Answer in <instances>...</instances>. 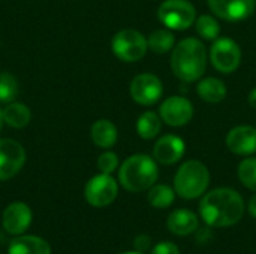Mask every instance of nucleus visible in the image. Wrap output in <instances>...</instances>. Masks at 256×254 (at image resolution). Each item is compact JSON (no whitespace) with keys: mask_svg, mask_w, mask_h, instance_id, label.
I'll return each instance as SVG.
<instances>
[{"mask_svg":"<svg viewBox=\"0 0 256 254\" xmlns=\"http://www.w3.org/2000/svg\"><path fill=\"white\" fill-rule=\"evenodd\" d=\"M200 216L210 228H230L243 219L244 201L234 189H214L202 196Z\"/></svg>","mask_w":256,"mask_h":254,"instance_id":"f257e3e1","label":"nucleus"},{"mask_svg":"<svg viewBox=\"0 0 256 254\" xmlns=\"http://www.w3.org/2000/svg\"><path fill=\"white\" fill-rule=\"evenodd\" d=\"M207 63V48L196 37H184L172 48L171 70L183 82L198 81L206 73Z\"/></svg>","mask_w":256,"mask_h":254,"instance_id":"f03ea898","label":"nucleus"},{"mask_svg":"<svg viewBox=\"0 0 256 254\" xmlns=\"http://www.w3.org/2000/svg\"><path fill=\"white\" fill-rule=\"evenodd\" d=\"M159 177L158 162L147 154H134L128 157L118 171L120 184L132 193L148 190Z\"/></svg>","mask_w":256,"mask_h":254,"instance_id":"7ed1b4c3","label":"nucleus"},{"mask_svg":"<svg viewBox=\"0 0 256 254\" xmlns=\"http://www.w3.org/2000/svg\"><path fill=\"white\" fill-rule=\"evenodd\" d=\"M210 184V172L207 166L200 160L184 162L174 177L176 193L186 201L201 198Z\"/></svg>","mask_w":256,"mask_h":254,"instance_id":"20e7f679","label":"nucleus"},{"mask_svg":"<svg viewBox=\"0 0 256 254\" xmlns=\"http://www.w3.org/2000/svg\"><path fill=\"white\" fill-rule=\"evenodd\" d=\"M111 48L118 60L124 63H134L146 55L148 49V42L141 31L134 28H124L114 34Z\"/></svg>","mask_w":256,"mask_h":254,"instance_id":"39448f33","label":"nucleus"},{"mask_svg":"<svg viewBox=\"0 0 256 254\" xmlns=\"http://www.w3.org/2000/svg\"><path fill=\"white\" fill-rule=\"evenodd\" d=\"M159 21L170 30H188L195 24L196 9L189 0H165L158 9Z\"/></svg>","mask_w":256,"mask_h":254,"instance_id":"423d86ee","label":"nucleus"},{"mask_svg":"<svg viewBox=\"0 0 256 254\" xmlns=\"http://www.w3.org/2000/svg\"><path fill=\"white\" fill-rule=\"evenodd\" d=\"M210 61L220 73H232L242 63V49L230 37H218L210 48Z\"/></svg>","mask_w":256,"mask_h":254,"instance_id":"0eeeda50","label":"nucleus"},{"mask_svg":"<svg viewBox=\"0 0 256 254\" xmlns=\"http://www.w3.org/2000/svg\"><path fill=\"white\" fill-rule=\"evenodd\" d=\"M118 195L117 181L110 174H99L88 180L84 189L86 201L96 208H104L111 205Z\"/></svg>","mask_w":256,"mask_h":254,"instance_id":"6e6552de","label":"nucleus"},{"mask_svg":"<svg viewBox=\"0 0 256 254\" xmlns=\"http://www.w3.org/2000/svg\"><path fill=\"white\" fill-rule=\"evenodd\" d=\"M130 97L142 106H152L158 103L164 93V84L154 73L136 75L129 87Z\"/></svg>","mask_w":256,"mask_h":254,"instance_id":"1a4fd4ad","label":"nucleus"},{"mask_svg":"<svg viewBox=\"0 0 256 254\" xmlns=\"http://www.w3.org/2000/svg\"><path fill=\"white\" fill-rule=\"evenodd\" d=\"M159 115L165 124L183 127L194 118V105L183 96H171L160 103Z\"/></svg>","mask_w":256,"mask_h":254,"instance_id":"9d476101","label":"nucleus"},{"mask_svg":"<svg viewBox=\"0 0 256 254\" xmlns=\"http://www.w3.org/2000/svg\"><path fill=\"white\" fill-rule=\"evenodd\" d=\"M207 4L218 18L228 22H238L254 13L256 0H207Z\"/></svg>","mask_w":256,"mask_h":254,"instance_id":"9b49d317","label":"nucleus"},{"mask_svg":"<svg viewBox=\"0 0 256 254\" xmlns=\"http://www.w3.org/2000/svg\"><path fill=\"white\" fill-rule=\"evenodd\" d=\"M26 162V151L14 139H0V181L9 180L20 172Z\"/></svg>","mask_w":256,"mask_h":254,"instance_id":"f8f14e48","label":"nucleus"},{"mask_svg":"<svg viewBox=\"0 0 256 254\" xmlns=\"http://www.w3.org/2000/svg\"><path fill=\"white\" fill-rule=\"evenodd\" d=\"M184 153H186L184 141L172 133L160 136L153 147V159L165 166L180 162Z\"/></svg>","mask_w":256,"mask_h":254,"instance_id":"ddd939ff","label":"nucleus"},{"mask_svg":"<svg viewBox=\"0 0 256 254\" xmlns=\"http://www.w3.org/2000/svg\"><path fill=\"white\" fill-rule=\"evenodd\" d=\"M226 147L237 156H254L256 153V127L237 126L226 135Z\"/></svg>","mask_w":256,"mask_h":254,"instance_id":"4468645a","label":"nucleus"},{"mask_svg":"<svg viewBox=\"0 0 256 254\" xmlns=\"http://www.w3.org/2000/svg\"><path fill=\"white\" fill-rule=\"evenodd\" d=\"M32 210L22 202H14L6 207L2 217V225L4 231L10 235L24 234L32 223Z\"/></svg>","mask_w":256,"mask_h":254,"instance_id":"2eb2a0df","label":"nucleus"},{"mask_svg":"<svg viewBox=\"0 0 256 254\" xmlns=\"http://www.w3.org/2000/svg\"><path fill=\"white\" fill-rule=\"evenodd\" d=\"M166 226L170 232H172L177 237H188L198 231L200 222L194 211L190 210H176L172 211L166 219Z\"/></svg>","mask_w":256,"mask_h":254,"instance_id":"dca6fc26","label":"nucleus"},{"mask_svg":"<svg viewBox=\"0 0 256 254\" xmlns=\"http://www.w3.org/2000/svg\"><path fill=\"white\" fill-rule=\"evenodd\" d=\"M8 254H51V247L39 237L21 235L10 241Z\"/></svg>","mask_w":256,"mask_h":254,"instance_id":"f3484780","label":"nucleus"},{"mask_svg":"<svg viewBox=\"0 0 256 254\" xmlns=\"http://www.w3.org/2000/svg\"><path fill=\"white\" fill-rule=\"evenodd\" d=\"M196 93L200 99L207 103H219L226 97V85L219 78L208 76L198 82Z\"/></svg>","mask_w":256,"mask_h":254,"instance_id":"a211bd4d","label":"nucleus"},{"mask_svg":"<svg viewBox=\"0 0 256 254\" xmlns=\"http://www.w3.org/2000/svg\"><path fill=\"white\" fill-rule=\"evenodd\" d=\"M92 141L99 148H111L117 142V127L110 120H98L92 126Z\"/></svg>","mask_w":256,"mask_h":254,"instance_id":"6ab92c4d","label":"nucleus"},{"mask_svg":"<svg viewBox=\"0 0 256 254\" xmlns=\"http://www.w3.org/2000/svg\"><path fill=\"white\" fill-rule=\"evenodd\" d=\"M162 130V118L154 111L142 112L136 120V133L142 139H154Z\"/></svg>","mask_w":256,"mask_h":254,"instance_id":"aec40b11","label":"nucleus"},{"mask_svg":"<svg viewBox=\"0 0 256 254\" xmlns=\"http://www.w3.org/2000/svg\"><path fill=\"white\" fill-rule=\"evenodd\" d=\"M2 118L8 126L15 129H22L30 123L32 112L22 103H10L2 111Z\"/></svg>","mask_w":256,"mask_h":254,"instance_id":"412c9836","label":"nucleus"},{"mask_svg":"<svg viewBox=\"0 0 256 254\" xmlns=\"http://www.w3.org/2000/svg\"><path fill=\"white\" fill-rule=\"evenodd\" d=\"M148 204L158 210L170 208L176 201V190L168 184H154L148 189Z\"/></svg>","mask_w":256,"mask_h":254,"instance_id":"4be33fe9","label":"nucleus"},{"mask_svg":"<svg viewBox=\"0 0 256 254\" xmlns=\"http://www.w3.org/2000/svg\"><path fill=\"white\" fill-rule=\"evenodd\" d=\"M147 42H148V48L154 54H166L174 48L176 37L170 28H158L148 36Z\"/></svg>","mask_w":256,"mask_h":254,"instance_id":"5701e85b","label":"nucleus"},{"mask_svg":"<svg viewBox=\"0 0 256 254\" xmlns=\"http://www.w3.org/2000/svg\"><path fill=\"white\" fill-rule=\"evenodd\" d=\"M195 28L200 37L206 40H216L220 34V24L216 16L210 13H202L195 19Z\"/></svg>","mask_w":256,"mask_h":254,"instance_id":"b1692460","label":"nucleus"},{"mask_svg":"<svg viewBox=\"0 0 256 254\" xmlns=\"http://www.w3.org/2000/svg\"><path fill=\"white\" fill-rule=\"evenodd\" d=\"M237 174L244 187L256 192V157H246L244 160H242Z\"/></svg>","mask_w":256,"mask_h":254,"instance_id":"393cba45","label":"nucleus"},{"mask_svg":"<svg viewBox=\"0 0 256 254\" xmlns=\"http://www.w3.org/2000/svg\"><path fill=\"white\" fill-rule=\"evenodd\" d=\"M18 96V81L8 72H0V102H12Z\"/></svg>","mask_w":256,"mask_h":254,"instance_id":"a878e982","label":"nucleus"},{"mask_svg":"<svg viewBox=\"0 0 256 254\" xmlns=\"http://www.w3.org/2000/svg\"><path fill=\"white\" fill-rule=\"evenodd\" d=\"M118 166V157L112 151L102 153L98 159V168L102 174H112Z\"/></svg>","mask_w":256,"mask_h":254,"instance_id":"bb28decb","label":"nucleus"},{"mask_svg":"<svg viewBox=\"0 0 256 254\" xmlns=\"http://www.w3.org/2000/svg\"><path fill=\"white\" fill-rule=\"evenodd\" d=\"M152 254H180V250L174 243L162 241L152 249Z\"/></svg>","mask_w":256,"mask_h":254,"instance_id":"cd10ccee","label":"nucleus"},{"mask_svg":"<svg viewBox=\"0 0 256 254\" xmlns=\"http://www.w3.org/2000/svg\"><path fill=\"white\" fill-rule=\"evenodd\" d=\"M134 247H135V250L136 252H140V253H144V252H147L150 247H152V240H150V237L148 235H138L135 240H134Z\"/></svg>","mask_w":256,"mask_h":254,"instance_id":"c85d7f7f","label":"nucleus"},{"mask_svg":"<svg viewBox=\"0 0 256 254\" xmlns=\"http://www.w3.org/2000/svg\"><path fill=\"white\" fill-rule=\"evenodd\" d=\"M248 211H249V214L256 219V195H254L252 198H250V201H249V204H248Z\"/></svg>","mask_w":256,"mask_h":254,"instance_id":"c756f323","label":"nucleus"},{"mask_svg":"<svg viewBox=\"0 0 256 254\" xmlns=\"http://www.w3.org/2000/svg\"><path fill=\"white\" fill-rule=\"evenodd\" d=\"M248 100H249V105L256 109V88H254L250 93H249V97H248Z\"/></svg>","mask_w":256,"mask_h":254,"instance_id":"7c9ffc66","label":"nucleus"},{"mask_svg":"<svg viewBox=\"0 0 256 254\" xmlns=\"http://www.w3.org/2000/svg\"><path fill=\"white\" fill-rule=\"evenodd\" d=\"M122 254H144V253H140V252H126V253H122Z\"/></svg>","mask_w":256,"mask_h":254,"instance_id":"2f4dec72","label":"nucleus"},{"mask_svg":"<svg viewBox=\"0 0 256 254\" xmlns=\"http://www.w3.org/2000/svg\"><path fill=\"white\" fill-rule=\"evenodd\" d=\"M2 124H3V118H2V112H0V129H2Z\"/></svg>","mask_w":256,"mask_h":254,"instance_id":"473e14b6","label":"nucleus"}]
</instances>
